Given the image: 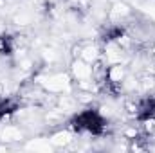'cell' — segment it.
I'll return each mask as SVG.
<instances>
[{
	"instance_id": "cell-3",
	"label": "cell",
	"mask_w": 155,
	"mask_h": 153,
	"mask_svg": "<svg viewBox=\"0 0 155 153\" xmlns=\"http://www.w3.org/2000/svg\"><path fill=\"white\" fill-rule=\"evenodd\" d=\"M16 110V105L11 101V99H0V115H5V114H11Z\"/></svg>"
},
{
	"instance_id": "cell-2",
	"label": "cell",
	"mask_w": 155,
	"mask_h": 153,
	"mask_svg": "<svg viewBox=\"0 0 155 153\" xmlns=\"http://www.w3.org/2000/svg\"><path fill=\"white\" fill-rule=\"evenodd\" d=\"M135 117L139 121H150L155 117V96H148L137 101L135 105Z\"/></svg>"
},
{
	"instance_id": "cell-4",
	"label": "cell",
	"mask_w": 155,
	"mask_h": 153,
	"mask_svg": "<svg viewBox=\"0 0 155 153\" xmlns=\"http://www.w3.org/2000/svg\"><path fill=\"white\" fill-rule=\"evenodd\" d=\"M0 52L2 54H9V40L0 38Z\"/></svg>"
},
{
	"instance_id": "cell-1",
	"label": "cell",
	"mask_w": 155,
	"mask_h": 153,
	"mask_svg": "<svg viewBox=\"0 0 155 153\" xmlns=\"http://www.w3.org/2000/svg\"><path fill=\"white\" fill-rule=\"evenodd\" d=\"M107 121L103 119V115L99 114L97 110H83L81 114H78L72 119V128L78 132H87L92 135H99L105 132Z\"/></svg>"
}]
</instances>
